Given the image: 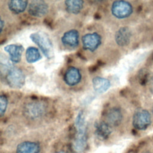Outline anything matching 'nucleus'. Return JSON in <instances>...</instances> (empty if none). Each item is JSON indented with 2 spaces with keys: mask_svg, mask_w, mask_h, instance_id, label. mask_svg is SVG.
<instances>
[{
  "mask_svg": "<svg viewBox=\"0 0 153 153\" xmlns=\"http://www.w3.org/2000/svg\"><path fill=\"white\" fill-rule=\"evenodd\" d=\"M95 134L102 140H105L109 138L112 133V127L105 121H97L94 124Z\"/></svg>",
  "mask_w": 153,
  "mask_h": 153,
  "instance_id": "14",
  "label": "nucleus"
},
{
  "mask_svg": "<svg viewBox=\"0 0 153 153\" xmlns=\"http://www.w3.org/2000/svg\"><path fill=\"white\" fill-rule=\"evenodd\" d=\"M6 72L5 79L10 87L20 88L24 85L25 76L20 69L11 66Z\"/></svg>",
  "mask_w": 153,
  "mask_h": 153,
  "instance_id": "4",
  "label": "nucleus"
},
{
  "mask_svg": "<svg viewBox=\"0 0 153 153\" xmlns=\"http://www.w3.org/2000/svg\"><path fill=\"white\" fill-rule=\"evenodd\" d=\"M142 153H151V152H148V151H146V152H142Z\"/></svg>",
  "mask_w": 153,
  "mask_h": 153,
  "instance_id": "24",
  "label": "nucleus"
},
{
  "mask_svg": "<svg viewBox=\"0 0 153 153\" xmlns=\"http://www.w3.org/2000/svg\"><path fill=\"white\" fill-rule=\"evenodd\" d=\"M75 126L76 129L75 138L73 143V149L75 152H82L87 145V134L85 116L82 111H80L75 119Z\"/></svg>",
  "mask_w": 153,
  "mask_h": 153,
  "instance_id": "1",
  "label": "nucleus"
},
{
  "mask_svg": "<svg viewBox=\"0 0 153 153\" xmlns=\"http://www.w3.org/2000/svg\"><path fill=\"white\" fill-rule=\"evenodd\" d=\"M151 122V115L148 110L139 108L135 111L132 121L133 126L135 129L145 130L149 127Z\"/></svg>",
  "mask_w": 153,
  "mask_h": 153,
  "instance_id": "6",
  "label": "nucleus"
},
{
  "mask_svg": "<svg viewBox=\"0 0 153 153\" xmlns=\"http://www.w3.org/2000/svg\"><path fill=\"white\" fill-rule=\"evenodd\" d=\"M139 81L141 85H145L149 81L150 79V72L149 71L145 69L140 70L139 75Z\"/></svg>",
  "mask_w": 153,
  "mask_h": 153,
  "instance_id": "20",
  "label": "nucleus"
},
{
  "mask_svg": "<svg viewBox=\"0 0 153 153\" xmlns=\"http://www.w3.org/2000/svg\"><path fill=\"white\" fill-rule=\"evenodd\" d=\"M82 75L79 69L74 66L68 68L65 72L63 80L65 84L69 86H74L80 82Z\"/></svg>",
  "mask_w": 153,
  "mask_h": 153,
  "instance_id": "10",
  "label": "nucleus"
},
{
  "mask_svg": "<svg viewBox=\"0 0 153 153\" xmlns=\"http://www.w3.org/2000/svg\"><path fill=\"white\" fill-rule=\"evenodd\" d=\"M28 6V1L25 0H11L8 2L9 10L14 14L23 13Z\"/></svg>",
  "mask_w": 153,
  "mask_h": 153,
  "instance_id": "17",
  "label": "nucleus"
},
{
  "mask_svg": "<svg viewBox=\"0 0 153 153\" xmlns=\"http://www.w3.org/2000/svg\"><path fill=\"white\" fill-rule=\"evenodd\" d=\"M29 37L32 41L39 47L46 58L50 59L53 57V45L49 36L45 33L33 32L30 35Z\"/></svg>",
  "mask_w": 153,
  "mask_h": 153,
  "instance_id": "2",
  "label": "nucleus"
},
{
  "mask_svg": "<svg viewBox=\"0 0 153 153\" xmlns=\"http://www.w3.org/2000/svg\"><path fill=\"white\" fill-rule=\"evenodd\" d=\"M8 106V99L5 95H1L0 96V114L2 117L5 113Z\"/></svg>",
  "mask_w": 153,
  "mask_h": 153,
  "instance_id": "21",
  "label": "nucleus"
},
{
  "mask_svg": "<svg viewBox=\"0 0 153 153\" xmlns=\"http://www.w3.org/2000/svg\"><path fill=\"white\" fill-rule=\"evenodd\" d=\"M66 11L72 14H78L82 10L84 1L81 0H66L65 1Z\"/></svg>",
  "mask_w": 153,
  "mask_h": 153,
  "instance_id": "18",
  "label": "nucleus"
},
{
  "mask_svg": "<svg viewBox=\"0 0 153 153\" xmlns=\"http://www.w3.org/2000/svg\"><path fill=\"white\" fill-rule=\"evenodd\" d=\"M62 44L67 48H75L79 43V34L76 29H70L65 32L61 37Z\"/></svg>",
  "mask_w": 153,
  "mask_h": 153,
  "instance_id": "9",
  "label": "nucleus"
},
{
  "mask_svg": "<svg viewBox=\"0 0 153 153\" xmlns=\"http://www.w3.org/2000/svg\"><path fill=\"white\" fill-rule=\"evenodd\" d=\"M0 25H1V32L2 33L4 29V22L2 19H1V21H0Z\"/></svg>",
  "mask_w": 153,
  "mask_h": 153,
  "instance_id": "22",
  "label": "nucleus"
},
{
  "mask_svg": "<svg viewBox=\"0 0 153 153\" xmlns=\"http://www.w3.org/2000/svg\"><path fill=\"white\" fill-rule=\"evenodd\" d=\"M111 11L115 17L123 19L128 17L132 14L133 7L126 1H115L112 4Z\"/></svg>",
  "mask_w": 153,
  "mask_h": 153,
  "instance_id": "5",
  "label": "nucleus"
},
{
  "mask_svg": "<svg viewBox=\"0 0 153 153\" xmlns=\"http://www.w3.org/2000/svg\"><path fill=\"white\" fill-rule=\"evenodd\" d=\"M92 85L94 91L99 94L106 92L111 87L109 79L102 76H96L92 79Z\"/></svg>",
  "mask_w": 153,
  "mask_h": 153,
  "instance_id": "15",
  "label": "nucleus"
},
{
  "mask_svg": "<svg viewBox=\"0 0 153 153\" xmlns=\"http://www.w3.org/2000/svg\"><path fill=\"white\" fill-rule=\"evenodd\" d=\"M48 11V5L42 0H33L29 3L27 12L32 17H42L45 16Z\"/></svg>",
  "mask_w": 153,
  "mask_h": 153,
  "instance_id": "8",
  "label": "nucleus"
},
{
  "mask_svg": "<svg viewBox=\"0 0 153 153\" xmlns=\"http://www.w3.org/2000/svg\"><path fill=\"white\" fill-rule=\"evenodd\" d=\"M4 49L9 54L10 59L12 62L17 63L20 62L22 53L24 51V48L22 45L17 44H9L5 46Z\"/></svg>",
  "mask_w": 153,
  "mask_h": 153,
  "instance_id": "13",
  "label": "nucleus"
},
{
  "mask_svg": "<svg viewBox=\"0 0 153 153\" xmlns=\"http://www.w3.org/2000/svg\"><path fill=\"white\" fill-rule=\"evenodd\" d=\"M56 153H66V152L65 151H59L58 152H56Z\"/></svg>",
  "mask_w": 153,
  "mask_h": 153,
  "instance_id": "23",
  "label": "nucleus"
},
{
  "mask_svg": "<svg viewBox=\"0 0 153 153\" xmlns=\"http://www.w3.org/2000/svg\"><path fill=\"white\" fill-rule=\"evenodd\" d=\"M82 47L91 52L95 51L102 44V36L97 32L87 33L81 38Z\"/></svg>",
  "mask_w": 153,
  "mask_h": 153,
  "instance_id": "7",
  "label": "nucleus"
},
{
  "mask_svg": "<svg viewBox=\"0 0 153 153\" xmlns=\"http://www.w3.org/2000/svg\"><path fill=\"white\" fill-rule=\"evenodd\" d=\"M152 112H153V108H152Z\"/></svg>",
  "mask_w": 153,
  "mask_h": 153,
  "instance_id": "25",
  "label": "nucleus"
},
{
  "mask_svg": "<svg viewBox=\"0 0 153 153\" xmlns=\"http://www.w3.org/2000/svg\"><path fill=\"white\" fill-rule=\"evenodd\" d=\"M46 105L42 102L32 101L27 103L23 108V113L30 120H38L46 113Z\"/></svg>",
  "mask_w": 153,
  "mask_h": 153,
  "instance_id": "3",
  "label": "nucleus"
},
{
  "mask_svg": "<svg viewBox=\"0 0 153 153\" xmlns=\"http://www.w3.org/2000/svg\"><path fill=\"white\" fill-rule=\"evenodd\" d=\"M131 38V32L127 27H120L115 34V41L120 47H125L129 44Z\"/></svg>",
  "mask_w": 153,
  "mask_h": 153,
  "instance_id": "12",
  "label": "nucleus"
},
{
  "mask_svg": "<svg viewBox=\"0 0 153 153\" xmlns=\"http://www.w3.org/2000/svg\"><path fill=\"white\" fill-rule=\"evenodd\" d=\"M25 57L27 63H33L41 59L39 50L35 47H29L25 53Z\"/></svg>",
  "mask_w": 153,
  "mask_h": 153,
  "instance_id": "19",
  "label": "nucleus"
},
{
  "mask_svg": "<svg viewBox=\"0 0 153 153\" xmlns=\"http://www.w3.org/2000/svg\"><path fill=\"white\" fill-rule=\"evenodd\" d=\"M121 111L117 107L110 108L105 114V121L112 127L118 126L123 120Z\"/></svg>",
  "mask_w": 153,
  "mask_h": 153,
  "instance_id": "11",
  "label": "nucleus"
},
{
  "mask_svg": "<svg viewBox=\"0 0 153 153\" xmlns=\"http://www.w3.org/2000/svg\"><path fill=\"white\" fill-rule=\"evenodd\" d=\"M39 145L35 142L25 141L19 143L16 148V153H39Z\"/></svg>",
  "mask_w": 153,
  "mask_h": 153,
  "instance_id": "16",
  "label": "nucleus"
}]
</instances>
